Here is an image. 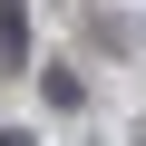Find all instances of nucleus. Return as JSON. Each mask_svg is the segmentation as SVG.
<instances>
[{
	"label": "nucleus",
	"mask_w": 146,
	"mask_h": 146,
	"mask_svg": "<svg viewBox=\"0 0 146 146\" xmlns=\"http://www.w3.org/2000/svg\"><path fill=\"white\" fill-rule=\"evenodd\" d=\"M0 146H29V136H0Z\"/></svg>",
	"instance_id": "obj_3"
},
{
	"label": "nucleus",
	"mask_w": 146,
	"mask_h": 146,
	"mask_svg": "<svg viewBox=\"0 0 146 146\" xmlns=\"http://www.w3.org/2000/svg\"><path fill=\"white\" fill-rule=\"evenodd\" d=\"M0 58H20V0H0Z\"/></svg>",
	"instance_id": "obj_2"
},
{
	"label": "nucleus",
	"mask_w": 146,
	"mask_h": 146,
	"mask_svg": "<svg viewBox=\"0 0 146 146\" xmlns=\"http://www.w3.org/2000/svg\"><path fill=\"white\" fill-rule=\"evenodd\" d=\"M39 98H49L58 117H78V107H88V78H78L68 58H49V68H39Z\"/></svg>",
	"instance_id": "obj_1"
}]
</instances>
